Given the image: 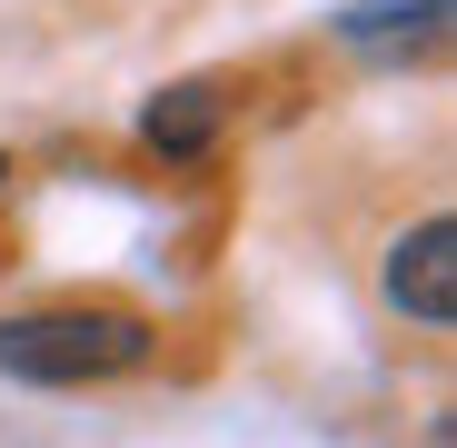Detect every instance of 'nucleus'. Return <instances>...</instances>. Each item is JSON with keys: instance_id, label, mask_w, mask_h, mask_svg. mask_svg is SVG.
<instances>
[{"instance_id": "nucleus-2", "label": "nucleus", "mask_w": 457, "mask_h": 448, "mask_svg": "<svg viewBox=\"0 0 457 448\" xmlns=\"http://www.w3.org/2000/svg\"><path fill=\"white\" fill-rule=\"evenodd\" d=\"M388 299L408 319H428V329L457 319V219H418V230L388 249Z\"/></svg>"}, {"instance_id": "nucleus-1", "label": "nucleus", "mask_w": 457, "mask_h": 448, "mask_svg": "<svg viewBox=\"0 0 457 448\" xmlns=\"http://www.w3.org/2000/svg\"><path fill=\"white\" fill-rule=\"evenodd\" d=\"M139 359H149V319L110 309V299L0 319V368L30 379V389H90V379H120V368H139Z\"/></svg>"}, {"instance_id": "nucleus-4", "label": "nucleus", "mask_w": 457, "mask_h": 448, "mask_svg": "<svg viewBox=\"0 0 457 448\" xmlns=\"http://www.w3.org/2000/svg\"><path fill=\"white\" fill-rule=\"evenodd\" d=\"M437 11H447V0H358L338 30H348V40H398V30H408V40H428V30H437Z\"/></svg>"}, {"instance_id": "nucleus-3", "label": "nucleus", "mask_w": 457, "mask_h": 448, "mask_svg": "<svg viewBox=\"0 0 457 448\" xmlns=\"http://www.w3.org/2000/svg\"><path fill=\"white\" fill-rule=\"evenodd\" d=\"M219 130H228V80H170L139 110V139L160 160H199V149H219Z\"/></svg>"}, {"instance_id": "nucleus-5", "label": "nucleus", "mask_w": 457, "mask_h": 448, "mask_svg": "<svg viewBox=\"0 0 457 448\" xmlns=\"http://www.w3.org/2000/svg\"><path fill=\"white\" fill-rule=\"evenodd\" d=\"M0 190H11V160H0Z\"/></svg>"}]
</instances>
